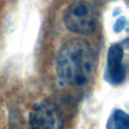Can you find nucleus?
Wrapping results in <instances>:
<instances>
[{"instance_id": "nucleus-2", "label": "nucleus", "mask_w": 129, "mask_h": 129, "mask_svg": "<svg viewBox=\"0 0 129 129\" xmlns=\"http://www.w3.org/2000/svg\"><path fill=\"white\" fill-rule=\"evenodd\" d=\"M66 27L78 34H91L98 25V11L95 6L84 0L71 3L63 13Z\"/></svg>"}, {"instance_id": "nucleus-5", "label": "nucleus", "mask_w": 129, "mask_h": 129, "mask_svg": "<svg viewBox=\"0 0 129 129\" xmlns=\"http://www.w3.org/2000/svg\"><path fill=\"white\" fill-rule=\"evenodd\" d=\"M106 129H129V117L120 109L113 111L108 119Z\"/></svg>"}, {"instance_id": "nucleus-4", "label": "nucleus", "mask_w": 129, "mask_h": 129, "mask_svg": "<svg viewBox=\"0 0 129 129\" xmlns=\"http://www.w3.org/2000/svg\"><path fill=\"white\" fill-rule=\"evenodd\" d=\"M124 48L121 43H114L109 47L107 54V67L105 80L112 85H119L126 77V67L123 62Z\"/></svg>"}, {"instance_id": "nucleus-6", "label": "nucleus", "mask_w": 129, "mask_h": 129, "mask_svg": "<svg viewBox=\"0 0 129 129\" xmlns=\"http://www.w3.org/2000/svg\"><path fill=\"white\" fill-rule=\"evenodd\" d=\"M125 26H126V17L121 16L116 20V22L113 26V29L115 32H120L125 28Z\"/></svg>"}, {"instance_id": "nucleus-3", "label": "nucleus", "mask_w": 129, "mask_h": 129, "mask_svg": "<svg viewBox=\"0 0 129 129\" xmlns=\"http://www.w3.org/2000/svg\"><path fill=\"white\" fill-rule=\"evenodd\" d=\"M31 129H61L62 116L58 108L49 101H42L31 109L28 116Z\"/></svg>"}, {"instance_id": "nucleus-7", "label": "nucleus", "mask_w": 129, "mask_h": 129, "mask_svg": "<svg viewBox=\"0 0 129 129\" xmlns=\"http://www.w3.org/2000/svg\"><path fill=\"white\" fill-rule=\"evenodd\" d=\"M119 12H120V10H116V11H114V12H113V16H116Z\"/></svg>"}, {"instance_id": "nucleus-1", "label": "nucleus", "mask_w": 129, "mask_h": 129, "mask_svg": "<svg viewBox=\"0 0 129 129\" xmlns=\"http://www.w3.org/2000/svg\"><path fill=\"white\" fill-rule=\"evenodd\" d=\"M97 66L96 54L85 39L68 40L55 58V73L58 84L63 87H80L90 82Z\"/></svg>"}]
</instances>
